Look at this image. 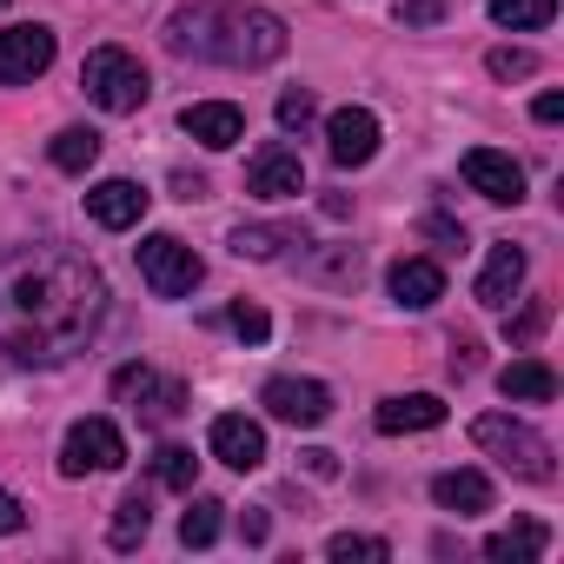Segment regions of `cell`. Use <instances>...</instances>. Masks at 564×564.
I'll list each match as a JSON object with an SVG mask.
<instances>
[{
    "label": "cell",
    "mask_w": 564,
    "mask_h": 564,
    "mask_svg": "<svg viewBox=\"0 0 564 564\" xmlns=\"http://www.w3.org/2000/svg\"><path fill=\"white\" fill-rule=\"evenodd\" d=\"M246 193H259V199H300V193H306V166H300V153L265 147V153L246 166Z\"/></svg>",
    "instance_id": "cell-14"
},
{
    "label": "cell",
    "mask_w": 564,
    "mask_h": 564,
    "mask_svg": "<svg viewBox=\"0 0 564 564\" xmlns=\"http://www.w3.org/2000/svg\"><path fill=\"white\" fill-rule=\"evenodd\" d=\"M544 326H551V306H544V300H531V306H524L518 319H505V339H511V346H531V339H538Z\"/></svg>",
    "instance_id": "cell-29"
},
{
    "label": "cell",
    "mask_w": 564,
    "mask_h": 564,
    "mask_svg": "<svg viewBox=\"0 0 564 564\" xmlns=\"http://www.w3.org/2000/svg\"><path fill=\"white\" fill-rule=\"evenodd\" d=\"M133 259H140V279L153 286V300H186V293L199 286V252H193L186 239H173V232L140 239Z\"/></svg>",
    "instance_id": "cell-5"
},
{
    "label": "cell",
    "mask_w": 564,
    "mask_h": 564,
    "mask_svg": "<svg viewBox=\"0 0 564 564\" xmlns=\"http://www.w3.org/2000/svg\"><path fill=\"white\" fill-rule=\"evenodd\" d=\"M326 557H333V564H386L392 551H386V538H359V531H339V538L326 544Z\"/></svg>",
    "instance_id": "cell-28"
},
{
    "label": "cell",
    "mask_w": 564,
    "mask_h": 564,
    "mask_svg": "<svg viewBox=\"0 0 564 564\" xmlns=\"http://www.w3.org/2000/svg\"><path fill=\"white\" fill-rule=\"evenodd\" d=\"M153 478H160L166 491H193V478H199V458H193L186 445H160V452H153Z\"/></svg>",
    "instance_id": "cell-26"
},
{
    "label": "cell",
    "mask_w": 564,
    "mask_h": 564,
    "mask_svg": "<svg viewBox=\"0 0 564 564\" xmlns=\"http://www.w3.org/2000/svg\"><path fill=\"white\" fill-rule=\"evenodd\" d=\"M219 511H226L219 498H193V505H186V518H180V544L206 551V544L219 538Z\"/></svg>",
    "instance_id": "cell-27"
},
{
    "label": "cell",
    "mask_w": 564,
    "mask_h": 564,
    "mask_svg": "<svg viewBox=\"0 0 564 564\" xmlns=\"http://www.w3.org/2000/svg\"><path fill=\"white\" fill-rule=\"evenodd\" d=\"M166 47L219 67H272L286 54V21L265 8H180L166 21Z\"/></svg>",
    "instance_id": "cell-2"
},
{
    "label": "cell",
    "mask_w": 564,
    "mask_h": 564,
    "mask_svg": "<svg viewBox=\"0 0 564 564\" xmlns=\"http://www.w3.org/2000/svg\"><path fill=\"white\" fill-rule=\"evenodd\" d=\"M386 279H392V300H399L405 313H425V306L445 300V265H438V259H419V252H412V259H399Z\"/></svg>",
    "instance_id": "cell-16"
},
{
    "label": "cell",
    "mask_w": 564,
    "mask_h": 564,
    "mask_svg": "<svg viewBox=\"0 0 564 564\" xmlns=\"http://www.w3.org/2000/svg\"><path fill=\"white\" fill-rule=\"evenodd\" d=\"M173 186H180V199H206V180H199V173H180Z\"/></svg>",
    "instance_id": "cell-40"
},
{
    "label": "cell",
    "mask_w": 564,
    "mask_h": 564,
    "mask_svg": "<svg viewBox=\"0 0 564 564\" xmlns=\"http://www.w3.org/2000/svg\"><path fill=\"white\" fill-rule=\"evenodd\" d=\"M313 272H319V279H333V286H359V252H352V246H333Z\"/></svg>",
    "instance_id": "cell-30"
},
{
    "label": "cell",
    "mask_w": 564,
    "mask_h": 564,
    "mask_svg": "<svg viewBox=\"0 0 564 564\" xmlns=\"http://www.w3.org/2000/svg\"><path fill=\"white\" fill-rule=\"evenodd\" d=\"M471 438H478V452H491L505 471H518V478H531V485H544V478H551V445H544L524 419L485 412V419H471Z\"/></svg>",
    "instance_id": "cell-4"
},
{
    "label": "cell",
    "mask_w": 564,
    "mask_h": 564,
    "mask_svg": "<svg viewBox=\"0 0 564 564\" xmlns=\"http://www.w3.org/2000/svg\"><path fill=\"white\" fill-rule=\"evenodd\" d=\"M485 67H491L498 80H524V74H538V54H524V47H498Z\"/></svg>",
    "instance_id": "cell-32"
},
{
    "label": "cell",
    "mask_w": 564,
    "mask_h": 564,
    "mask_svg": "<svg viewBox=\"0 0 564 564\" xmlns=\"http://www.w3.org/2000/svg\"><path fill=\"white\" fill-rule=\"evenodd\" d=\"M80 87H87V100L107 107V113H140L147 94H153L147 67H140L127 47H94V54L80 61Z\"/></svg>",
    "instance_id": "cell-3"
},
{
    "label": "cell",
    "mask_w": 564,
    "mask_h": 564,
    "mask_svg": "<svg viewBox=\"0 0 564 564\" xmlns=\"http://www.w3.org/2000/svg\"><path fill=\"white\" fill-rule=\"evenodd\" d=\"M465 186L485 193L491 206H518L524 199V166L511 153H498V147H471L465 153Z\"/></svg>",
    "instance_id": "cell-10"
},
{
    "label": "cell",
    "mask_w": 564,
    "mask_h": 564,
    "mask_svg": "<svg viewBox=\"0 0 564 564\" xmlns=\"http://www.w3.org/2000/svg\"><path fill=\"white\" fill-rule=\"evenodd\" d=\"M399 21L405 28H438L445 21V0H399Z\"/></svg>",
    "instance_id": "cell-34"
},
{
    "label": "cell",
    "mask_w": 564,
    "mask_h": 564,
    "mask_svg": "<svg viewBox=\"0 0 564 564\" xmlns=\"http://www.w3.org/2000/svg\"><path fill=\"white\" fill-rule=\"evenodd\" d=\"M47 160H54L61 173H87V166L100 160V133H94V127H61L54 147H47Z\"/></svg>",
    "instance_id": "cell-22"
},
{
    "label": "cell",
    "mask_w": 564,
    "mask_h": 564,
    "mask_svg": "<svg viewBox=\"0 0 564 564\" xmlns=\"http://www.w3.org/2000/svg\"><path fill=\"white\" fill-rule=\"evenodd\" d=\"M286 246H306V232H293V226H239L232 232V252L239 259H279Z\"/></svg>",
    "instance_id": "cell-23"
},
{
    "label": "cell",
    "mask_w": 564,
    "mask_h": 564,
    "mask_svg": "<svg viewBox=\"0 0 564 564\" xmlns=\"http://www.w3.org/2000/svg\"><path fill=\"white\" fill-rule=\"evenodd\" d=\"M518 286H524V252H518V246H491V259H485V272H478V306L505 313V306L518 300Z\"/></svg>",
    "instance_id": "cell-17"
},
{
    "label": "cell",
    "mask_w": 564,
    "mask_h": 564,
    "mask_svg": "<svg viewBox=\"0 0 564 564\" xmlns=\"http://www.w3.org/2000/svg\"><path fill=\"white\" fill-rule=\"evenodd\" d=\"M239 531H246V544H265V531H272V518H265V511H246V518H239Z\"/></svg>",
    "instance_id": "cell-38"
},
{
    "label": "cell",
    "mask_w": 564,
    "mask_h": 564,
    "mask_svg": "<svg viewBox=\"0 0 564 564\" xmlns=\"http://www.w3.org/2000/svg\"><path fill=\"white\" fill-rule=\"evenodd\" d=\"M180 127H186L199 147H213V153H226V147L246 140V113H239L232 100H193V107L180 113Z\"/></svg>",
    "instance_id": "cell-15"
},
{
    "label": "cell",
    "mask_w": 564,
    "mask_h": 564,
    "mask_svg": "<svg viewBox=\"0 0 564 564\" xmlns=\"http://www.w3.org/2000/svg\"><path fill=\"white\" fill-rule=\"evenodd\" d=\"M54 67V28L28 21V28H8L0 34V87H28Z\"/></svg>",
    "instance_id": "cell-8"
},
{
    "label": "cell",
    "mask_w": 564,
    "mask_h": 564,
    "mask_svg": "<svg viewBox=\"0 0 564 564\" xmlns=\"http://www.w3.org/2000/svg\"><path fill=\"white\" fill-rule=\"evenodd\" d=\"M0 8H8V0H0Z\"/></svg>",
    "instance_id": "cell-41"
},
{
    "label": "cell",
    "mask_w": 564,
    "mask_h": 564,
    "mask_svg": "<svg viewBox=\"0 0 564 564\" xmlns=\"http://www.w3.org/2000/svg\"><path fill=\"white\" fill-rule=\"evenodd\" d=\"M147 524H153V505H147V491H127V498L113 505V531H107V544H113V551H133V544L147 538Z\"/></svg>",
    "instance_id": "cell-24"
},
{
    "label": "cell",
    "mask_w": 564,
    "mask_h": 564,
    "mask_svg": "<svg viewBox=\"0 0 564 564\" xmlns=\"http://www.w3.org/2000/svg\"><path fill=\"white\" fill-rule=\"evenodd\" d=\"M206 445H213V458L232 465V471H259V465H265V432H259L246 412H219L213 432H206Z\"/></svg>",
    "instance_id": "cell-11"
},
{
    "label": "cell",
    "mask_w": 564,
    "mask_h": 564,
    "mask_svg": "<svg viewBox=\"0 0 564 564\" xmlns=\"http://www.w3.org/2000/svg\"><path fill=\"white\" fill-rule=\"evenodd\" d=\"M425 239H438L445 252H465V226H452V219H438V213L425 219Z\"/></svg>",
    "instance_id": "cell-35"
},
{
    "label": "cell",
    "mask_w": 564,
    "mask_h": 564,
    "mask_svg": "<svg viewBox=\"0 0 564 564\" xmlns=\"http://www.w3.org/2000/svg\"><path fill=\"white\" fill-rule=\"evenodd\" d=\"M372 425H379L386 438H399V432H438V425H445V399H432V392H405V399H386Z\"/></svg>",
    "instance_id": "cell-18"
},
{
    "label": "cell",
    "mask_w": 564,
    "mask_h": 564,
    "mask_svg": "<svg viewBox=\"0 0 564 564\" xmlns=\"http://www.w3.org/2000/svg\"><path fill=\"white\" fill-rule=\"evenodd\" d=\"M326 147H333L339 166H366V160L379 153V113H372V107H339V113L326 120Z\"/></svg>",
    "instance_id": "cell-12"
},
{
    "label": "cell",
    "mask_w": 564,
    "mask_h": 564,
    "mask_svg": "<svg viewBox=\"0 0 564 564\" xmlns=\"http://www.w3.org/2000/svg\"><path fill=\"white\" fill-rule=\"evenodd\" d=\"M113 399H133V412H140L147 425H173V419L186 412V386H180V379H160V372H147V366H120V372H113Z\"/></svg>",
    "instance_id": "cell-7"
},
{
    "label": "cell",
    "mask_w": 564,
    "mask_h": 564,
    "mask_svg": "<svg viewBox=\"0 0 564 564\" xmlns=\"http://www.w3.org/2000/svg\"><path fill=\"white\" fill-rule=\"evenodd\" d=\"M107 319V279L80 252L28 246L0 259V352L21 366H61L74 359Z\"/></svg>",
    "instance_id": "cell-1"
},
{
    "label": "cell",
    "mask_w": 564,
    "mask_h": 564,
    "mask_svg": "<svg viewBox=\"0 0 564 564\" xmlns=\"http://www.w3.org/2000/svg\"><path fill=\"white\" fill-rule=\"evenodd\" d=\"M313 113H319V100L306 94V87H293V94H279V127H313Z\"/></svg>",
    "instance_id": "cell-31"
},
{
    "label": "cell",
    "mask_w": 564,
    "mask_h": 564,
    "mask_svg": "<svg viewBox=\"0 0 564 564\" xmlns=\"http://www.w3.org/2000/svg\"><path fill=\"white\" fill-rule=\"evenodd\" d=\"M21 524H28V511H21V498H14L8 485H0V538H14Z\"/></svg>",
    "instance_id": "cell-36"
},
{
    "label": "cell",
    "mask_w": 564,
    "mask_h": 564,
    "mask_svg": "<svg viewBox=\"0 0 564 564\" xmlns=\"http://www.w3.org/2000/svg\"><path fill=\"white\" fill-rule=\"evenodd\" d=\"M432 498L445 511H458V518H478V511H491V478L485 471H438L432 478Z\"/></svg>",
    "instance_id": "cell-20"
},
{
    "label": "cell",
    "mask_w": 564,
    "mask_h": 564,
    "mask_svg": "<svg viewBox=\"0 0 564 564\" xmlns=\"http://www.w3.org/2000/svg\"><path fill=\"white\" fill-rule=\"evenodd\" d=\"M259 405H265L279 425H326L333 392H326L319 379H272V386L259 392Z\"/></svg>",
    "instance_id": "cell-9"
},
{
    "label": "cell",
    "mask_w": 564,
    "mask_h": 564,
    "mask_svg": "<svg viewBox=\"0 0 564 564\" xmlns=\"http://www.w3.org/2000/svg\"><path fill=\"white\" fill-rule=\"evenodd\" d=\"M306 471H313V478H339V458H333V452H306Z\"/></svg>",
    "instance_id": "cell-39"
},
{
    "label": "cell",
    "mask_w": 564,
    "mask_h": 564,
    "mask_svg": "<svg viewBox=\"0 0 564 564\" xmlns=\"http://www.w3.org/2000/svg\"><path fill=\"white\" fill-rule=\"evenodd\" d=\"M498 392L518 399V405H551V399H557V372H551L544 359H511V366L498 372Z\"/></svg>",
    "instance_id": "cell-19"
},
{
    "label": "cell",
    "mask_w": 564,
    "mask_h": 564,
    "mask_svg": "<svg viewBox=\"0 0 564 564\" xmlns=\"http://www.w3.org/2000/svg\"><path fill=\"white\" fill-rule=\"evenodd\" d=\"M226 319H232V333H239V339H252V346H259V339H265V333H272V319H265V313H259V306H246V300H239V306H232V313H226Z\"/></svg>",
    "instance_id": "cell-33"
},
{
    "label": "cell",
    "mask_w": 564,
    "mask_h": 564,
    "mask_svg": "<svg viewBox=\"0 0 564 564\" xmlns=\"http://www.w3.org/2000/svg\"><path fill=\"white\" fill-rule=\"evenodd\" d=\"M147 186H133V180H100V186H87V219L94 226H107V232H127V226H140L147 219Z\"/></svg>",
    "instance_id": "cell-13"
},
{
    "label": "cell",
    "mask_w": 564,
    "mask_h": 564,
    "mask_svg": "<svg viewBox=\"0 0 564 564\" xmlns=\"http://www.w3.org/2000/svg\"><path fill=\"white\" fill-rule=\"evenodd\" d=\"M544 544H551V531H544L538 518H518V524H505V531L485 538V557H491V564H531Z\"/></svg>",
    "instance_id": "cell-21"
},
{
    "label": "cell",
    "mask_w": 564,
    "mask_h": 564,
    "mask_svg": "<svg viewBox=\"0 0 564 564\" xmlns=\"http://www.w3.org/2000/svg\"><path fill=\"white\" fill-rule=\"evenodd\" d=\"M531 113H538L544 127H557V120H564V94H538V107H531Z\"/></svg>",
    "instance_id": "cell-37"
},
{
    "label": "cell",
    "mask_w": 564,
    "mask_h": 564,
    "mask_svg": "<svg viewBox=\"0 0 564 564\" xmlns=\"http://www.w3.org/2000/svg\"><path fill=\"white\" fill-rule=\"evenodd\" d=\"M557 0H491V21L511 28V34H531V28H551Z\"/></svg>",
    "instance_id": "cell-25"
},
{
    "label": "cell",
    "mask_w": 564,
    "mask_h": 564,
    "mask_svg": "<svg viewBox=\"0 0 564 564\" xmlns=\"http://www.w3.org/2000/svg\"><path fill=\"white\" fill-rule=\"evenodd\" d=\"M127 465V438L113 419H80L67 425V445H61V471L67 478H87V471H120Z\"/></svg>",
    "instance_id": "cell-6"
}]
</instances>
